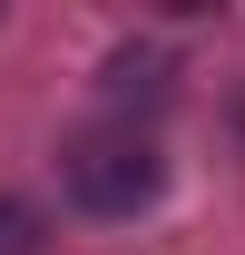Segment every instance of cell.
Returning <instances> with one entry per match:
<instances>
[{"instance_id": "1", "label": "cell", "mask_w": 245, "mask_h": 255, "mask_svg": "<svg viewBox=\"0 0 245 255\" xmlns=\"http://www.w3.org/2000/svg\"><path fill=\"white\" fill-rule=\"evenodd\" d=\"M59 177H69V196L89 216H137L157 196V177H167V157H157V137L137 118H98V128H79L59 147Z\"/></svg>"}, {"instance_id": "2", "label": "cell", "mask_w": 245, "mask_h": 255, "mask_svg": "<svg viewBox=\"0 0 245 255\" xmlns=\"http://www.w3.org/2000/svg\"><path fill=\"white\" fill-rule=\"evenodd\" d=\"M108 98H167V59H137V49H118V59H108Z\"/></svg>"}, {"instance_id": "3", "label": "cell", "mask_w": 245, "mask_h": 255, "mask_svg": "<svg viewBox=\"0 0 245 255\" xmlns=\"http://www.w3.org/2000/svg\"><path fill=\"white\" fill-rule=\"evenodd\" d=\"M0 255H39V216L20 196H0Z\"/></svg>"}]
</instances>
